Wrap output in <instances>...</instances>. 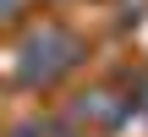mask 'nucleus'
Instances as JSON below:
<instances>
[{
	"label": "nucleus",
	"instance_id": "1",
	"mask_svg": "<svg viewBox=\"0 0 148 137\" xmlns=\"http://www.w3.org/2000/svg\"><path fill=\"white\" fill-rule=\"evenodd\" d=\"M16 55H22V60H16L22 82H49L60 66H71L77 44H71V33H60V27H38V33H27V38H22V49H16Z\"/></svg>",
	"mask_w": 148,
	"mask_h": 137
}]
</instances>
